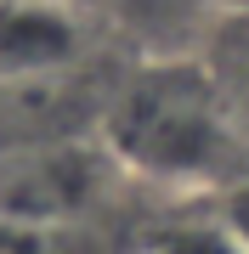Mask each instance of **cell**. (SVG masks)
Returning a JSON list of instances; mask_svg holds the SVG:
<instances>
[{"mask_svg": "<svg viewBox=\"0 0 249 254\" xmlns=\"http://www.w3.org/2000/svg\"><path fill=\"white\" fill-rule=\"evenodd\" d=\"M108 153L159 187L227 192L249 175V141L198 57H153L108 108Z\"/></svg>", "mask_w": 249, "mask_h": 254, "instance_id": "1", "label": "cell"}, {"mask_svg": "<svg viewBox=\"0 0 249 254\" xmlns=\"http://www.w3.org/2000/svg\"><path fill=\"white\" fill-rule=\"evenodd\" d=\"M85 46V23L63 0H0V73H57Z\"/></svg>", "mask_w": 249, "mask_h": 254, "instance_id": "2", "label": "cell"}, {"mask_svg": "<svg viewBox=\"0 0 249 254\" xmlns=\"http://www.w3.org/2000/svg\"><path fill=\"white\" fill-rule=\"evenodd\" d=\"M215 220H221L227 237L249 254V175H244V181H232L227 192H215Z\"/></svg>", "mask_w": 249, "mask_h": 254, "instance_id": "7", "label": "cell"}, {"mask_svg": "<svg viewBox=\"0 0 249 254\" xmlns=\"http://www.w3.org/2000/svg\"><path fill=\"white\" fill-rule=\"evenodd\" d=\"M91 192V164L85 158H28V170L6 187V203L23 209V215H51V209H68Z\"/></svg>", "mask_w": 249, "mask_h": 254, "instance_id": "5", "label": "cell"}, {"mask_svg": "<svg viewBox=\"0 0 249 254\" xmlns=\"http://www.w3.org/2000/svg\"><path fill=\"white\" fill-rule=\"evenodd\" d=\"M148 254H244V249L232 243L227 226L210 215V220H175V226H165Z\"/></svg>", "mask_w": 249, "mask_h": 254, "instance_id": "6", "label": "cell"}, {"mask_svg": "<svg viewBox=\"0 0 249 254\" xmlns=\"http://www.w3.org/2000/svg\"><path fill=\"white\" fill-rule=\"evenodd\" d=\"M108 11L153 57H198L210 23L221 17L215 0H108Z\"/></svg>", "mask_w": 249, "mask_h": 254, "instance_id": "3", "label": "cell"}, {"mask_svg": "<svg viewBox=\"0 0 249 254\" xmlns=\"http://www.w3.org/2000/svg\"><path fill=\"white\" fill-rule=\"evenodd\" d=\"M198 63L210 68L215 91H221V102L232 108V119H238V130L249 141V0L221 6V17L210 23V34L198 46Z\"/></svg>", "mask_w": 249, "mask_h": 254, "instance_id": "4", "label": "cell"}]
</instances>
